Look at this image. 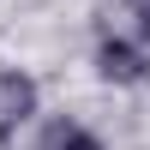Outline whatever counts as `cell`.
Wrapping results in <instances>:
<instances>
[{"instance_id": "3", "label": "cell", "mask_w": 150, "mask_h": 150, "mask_svg": "<svg viewBox=\"0 0 150 150\" xmlns=\"http://www.w3.org/2000/svg\"><path fill=\"white\" fill-rule=\"evenodd\" d=\"M36 150H102V138H96L84 120H48V132H42Z\"/></svg>"}, {"instance_id": "1", "label": "cell", "mask_w": 150, "mask_h": 150, "mask_svg": "<svg viewBox=\"0 0 150 150\" xmlns=\"http://www.w3.org/2000/svg\"><path fill=\"white\" fill-rule=\"evenodd\" d=\"M36 114V78L18 66H0V144L18 138V126H30Z\"/></svg>"}, {"instance_id": "4", "label": "cell", "mask_w": 150, "mask_h": 150, "mask_svg": "<svg viewBox=\"0 0 150 150\" xmlns=\"http://www.w3.org/2000/svg\"><path fill=\"white\" fill-rule=\"evenodd\" d=\"M132 24H138V42H150V0H126Z\"/></svg>"}, {"instance_id": "2", "label": "cell", "mask_w": 150, "mask_h": 150, "mask_svg": "<svg viewBox=\"0 0 150 150\" xmlns=\"http://www.w3.org/2000/svg\"><path fill=\"white\" fill-rule=\"evenodd\" d=\"M96 72H102L108 84H144L150 78V60L138 42H126V36H102V48H96Z\"/></svg>"}]
</instances>
